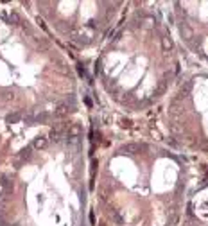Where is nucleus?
<instances>
[{"mask_svg":"<svg viewBox=\"0 0 208 226\" xmlns=\"http://www.w3.org/2000/svg\"><path fill=\"white\" fill-rule=\"evenodd\" d=\"M18 120H20V113H14V115H9V117H7V122L9 124L18 122Z\"/></svg>","mask_w":208,"mask_h":226,"instance_id":"nucleus-6","label":"nucleus"},{"mask_svg":"<svg viewBox=\"0 0 208 226\" xmlns=\"http://www.w3.org/2000/svg\"><path fill=\"white\" fill-rule=\"evenodd\" d=\"M79 135H81V127H79L77 124L70 126V129H68V136H70V138H77Z\"/></svg>","mask_w":208,"mask_h":226,"instance_id":"nucleus-3","label":"nucleus"},{"mask_svg":"<svg viewBox=\"0 0 208 226\" xmlns=\"http://www.w3.org/2000/svg\"><path fill=\"white\" fill-rule=\"evenodd\" d=\"M11 22H14V23H16V22H18V14H16V13H11Z\"/></svg>","mask_w":208,"mask_h":226,"instance_id":"nucleus-7","label":"nucleus"},{"mask_svg":"<svg viewBox=\"0 0 208 226\" xmlns=\"http://www.w3.org/2000/svg\"><path fill=\"white\" fill-rule=\"evenodd\" d=\"M50 138L54 140V142H59V140H61V131L52 129V131H50Z\"/></svg>","mask_w":208,"mask_h":226,"instance_id":"nucleus-5","label":"nucleus"},{"mask_svg":"<svg viewBox=\"0 0 208 226\" xmlns=\"http://www.w3.org/2000/svg\"><path fill=\"white\" fill-rule=\"evenodd\" d=\"M34 147H36V149H43V147H45V145H47V136H36V138H34Z\"/></svg>","mask_w":208,"mask_h":226,"instance_id":"nucleus-2","label":"nucleus"},{"mask_svg":"<svg viewBox=\"0 0 208 226\" xmlns=\"http://www.w3.org/2000/svg\"><path fill=\"white\" fill-rule=\"evenodd\" d=\"M31 154H32V149L31 147H23L20 151V158H23V160H29L31 158Z\"/></svg>","mask_w":208,"mask_h":226,"instance_id":"nucleus-4","label":"nucleus"},{"mask_svg":"<svg viewBox=\"0 0 208 226\" xmlns=\"http://www.w3.org/2000/svg\"><path fill=\"white\" fill-rule=\"evenodd\" d=\"M2 226H13V224H2Z\"/></svg>","mask_w":208,"mask_h":226,"instance_id":"nucleus-9","label":"nucleus"},{"mask_svg":"<svg viewBox=\"0 0 208 226\" xmlns=\"http://www.w3.org/2000/svg\"><path fill=\"white\" fill-rule=\"evenodd\" d=\"M70 111H72V110H70L68 104H59L58 110H56V115H58V117H65V115H68Z\"/></svg>","mask_w":208,"mask_h":226,"instance_id":"nucleus-1","label":"nucleus"},{"mask_svg":"<svg viewBox=\"0 0 208 226\" xmlns=\"http://www.w3.org/2000/svg\"><path fill=\"white\" fill-rule=\"evenodd\" d=\"M4 199H6V194H4V192H0V205L4 203Z\"/></svg>","mask_w":208,"mask_h":226,"instance_id":"nucleus-8","label":"nucleus"}]
</instances>
